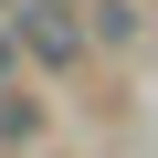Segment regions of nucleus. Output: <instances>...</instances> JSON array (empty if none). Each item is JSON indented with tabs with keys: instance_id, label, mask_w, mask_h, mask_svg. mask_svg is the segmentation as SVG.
I'll use <instances>...</instances> for the list:
<instances>
[{
	"instance_id": "f257e3e1",
	"label": "nucleus",
	"mask_w": 158,
	"mask_h": 158,
	"mask_svg": "<svg viewBox=\"0 0 158 158\" xmlns=\"http://www.w3.org/2000/svg\"><path fill=\"white\" fill-rule=\"evenodd\" d=\"M0 11H11V42L42 85H85L95 74V32L74 21V0H0Z\"/></svg>"
},
{
	"instance_id": "f03ea898",
	"label": "nucleus",
	"mask_w": 158,
	"mask_h": 158,
	"mask_svg": "<svg viewBox=\"0 0 158 158\" xmlns=\"http://www.w3.org/2000/svg\"><path fill=\"white\" fill-rule=\"evenodd\" d=\"M42 137H53L42 74H11V85H0V148H42Z\"/></svg>"
},
{
	"instance_id": "7ed1b4c3",
	"label": "nucleus",
	"mask_w": 158,
	"mask_h": 158,
	"mask_svg": "<svg viewBox=\"0 0 158 158\" xmlns=\"http://www.w3.org/2000/svg\"><path fill=\"white\" fill-rule=\"evenodd\" d=\"M74 21L95 32V53H137V42H148V0H85Z\"/></svg>"
},
{
	"instance_id": "20e7f679",
	"label": "nucleus",
	"mask_w": 158,
	"mask_h": 158,
	"mask_svg": "<svg viewBox=\"0 0 158 158\" xmlns=\"http://www.w3.org/2000/svg\"><path fill=\"white\" fill-rule=\"evenodd\" d=\"M11 74H32V63H21V42H11V11H0V85H11Z\"/></svg>"
}]
</instances>
